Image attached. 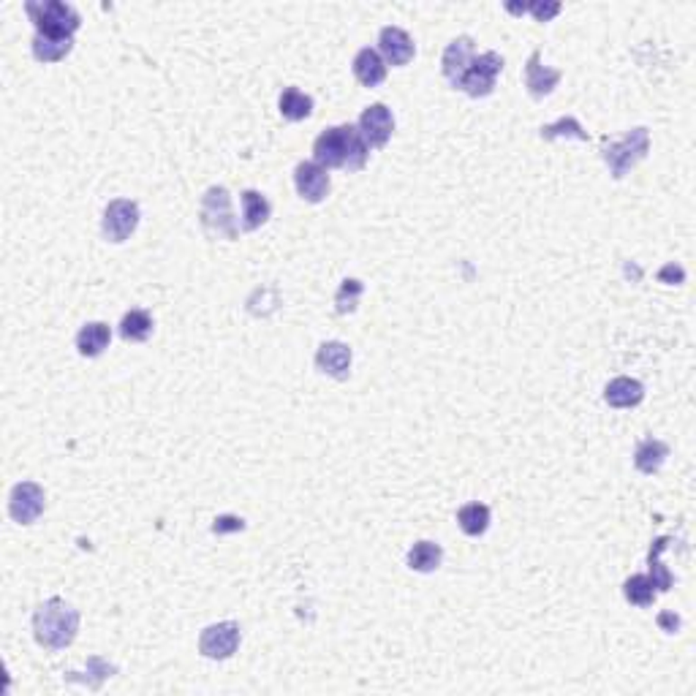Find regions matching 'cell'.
Returning <instances> with one entry per match:
<instances>
[{
	"instance_id": "1",
	"label": "cell",
	"mask_w": 696,
	"mask_h": 696,
	"mask_svg": "<svg viewBox=\"0 0 696 696\" xmlns=\"http://www.w3.org/2000/svg\"><path fill=\"white\" fill-rule=\"evenodd\" d=\"M367 153H370V148L362 139L359 128H354V125L327 128L313 145V161L324 169L359 172L367 164Z\"/></svg>"
},
{
	"instance_id": "2",
	"label": "cell",
	"mask_w": 696,
	"mask_h": 696,
	"mask_svg": "<svg viewBox=\"0 0 696 696\" xmlns=\"http://www.w3.org/2000/svg\"><path fill=\"white\" fill-rule=\"evenodd\" d=\"M36 642L47 650H66L79 631V612L63 599L44 601L33 615Z\"/></svg>"
},
{
	"instance_id": "3",
	"label": "cell",
	"mask_w": 696,
	"mask_h": 696,
	"mask_svg": "<svg viewBox=\"0 0 696 696\" xmlns=\"http://www.w3.org/2000/svg\"><path fill=\"white\" fill-rule=\"evenodd\" d=\"M28 17L36 25V36H47V39H74V33L82 25V17L77 14L74 6L60 4V0H44V4H25Z\"/></svg>"
},
{
	"instance_id": "4",
	"label": "cell",
	"mask_w": 696,
	"mask_h": 696,
	"mask_svg": "<svg viewBox=\"0 0 696 696\" xmlns=\"http://www.w3.org/2000/svg\"><path fill=\"white\" fill-rule=\"evenodd\" d=\"M650 150V133L647 128H634L628 131L623 139H618V142H610V139H604L601 145V158L604 164L610 167L612 177L615 180H623Z\"/></svg>"
},
{
	"instance_id": "5",
	"label": "cell",
	"mask_w": 696,
	"mask_h": 696,
	"mask_svg": "<svg viewBox=\"0 0 696 696\" xmlns=\"http://www.w3.org/2000/svg\"><path fill=\"white\" fill-rule=\"evenodd\" d=\"M202 226L210 237L237 240L240 226L231 215V199L226 188H210L202 199Z\"/></svg>"
},
{
	"instance_id": "6",
	"label": "cell",
	"mask_w": 696,
	"mask_h": 696,
	"mask_svg": "<svg viewBox=\"0 0 696 696\" xmlns=\"http://www.w3.org/2000/svg\"><path fill=\"white\" fill-rule=\"evenodd\" d=\"M503 71V58L498 52H484L479 58H474L471 68L466 71V77L460 79V90L468 93L471 98H484L495 90V82Z\"/></svg>"
},
{
	"instance_id": "7",
	"label": "cell",
	"mask_w": 696,
	"mask_h": 696,
	"mask_svg": "<svg viewBox=\"0 0 696 696\" xmlns=\"http://www.w3.org/2000/svg\"><path fill=\"white\" fill-rule=\"evenodd\" d=\"M139 226V204L131 199H114L104 210L101 231L109 242H125Z\"/></svg>"
},
{
	"instance_id": "8",
	"label": "cell",
	"mask_w": 696,
	"mask_h": 696,
	"mask_svg": "<svg viewBox=\"0 0 696 696\" xmlns=\"http://www.w3.org/2000/svg\"><path fill=\"white\" fill-rule=\"evenodd\" d=\"M240 647V626L234 620H223L215 626H207L199 637V650L204 658L212 661H223L229 655H234Z\"/></svg>"
},
{
	"instance_id": "9",
	"label": "cell",
	"mask_w": 696,
	"mask_h": 696,
	"mask_svg": "<svg viewBox=\"0 0 696 696\" xmlns=\"http://www.w3.org/2000/svg\"><path fill=\"white\" fill-rule=\"evenodd\" d=\"M44 490L36 482H20L12 490L9 498V514L20 522V525H31L41 517L44 511Z\"/></svg>"
},
{
	"instance_id": "10",
	"label": "cell",
	"mask_w": 696,
	"mask_h": 696,
	"mask_svg": "<svg viewBox=\"0 0 696 696\" xmlns=\"http://www.w3.org/2000/svg\"><path fill=\"white\" fill-rule=\"evenodd\" d=\"M394 131V117L389 112V106L384 104H373L362 112L359 117V133L367 142V148H384L389 142V136Z\"/></svg>"
},
{
	"instance_id": "11",
	"label": "cell",
	"mask_w": 696,
	"mask_h": 696,
	"mask_svg": "<svg viewBox=\"0 0 696 696\" xmlns=\"http://www.w3.org/2000/svg\"><path fill=\"white\" fill-rule=\"evenodd\" d=\"M294 185H297V194L311 202V204H319L327 199L330 194V175L324 167H319L316 161H303L297 164L294 169Z\"/></svg>"
},
{
	"instance_id": "12",
	"label": "cell",
	"mask_w": 696,
	"mask_h": 696,
	"mask_svg": "<svg viewBox=\"0 0 696 696\" xmlns=\"http://www.w3.org/2000/svg\"><path fill=\"white\" fill-rule=\"evenodd\" d=\"M474 58H476L474 39H471V36H460V39H455V41L447 47L444 60H441V66H444V77L457 87V85H460V79L466 77V71L471 68Z\"/></svg>"
},
{
	"instance_id": "13",
	"label": "cell",
	"mask_w": 696,
	"mask_h": 696,
	"mask_svg": "<svg viewBox=\"0 0 696 696\" xmlns=\"http://www.w3.org/2000/svg\"><path fill=\"white\" fill-rule=\"evenodd\" d=\"M378 50L384 55V60L389 66H405L413 60L416 55V47H413V39L402 31V28H384L381 36H378Z\"/></svg>"
},
{
	"instance_id": "14",
	"label": "cell",
	"mask_w": 696,
	"mask_h": 696,
	"mask_svg": "<svg viewBox=\"0 0 696 696\" xmlns=\"http://www.w3.org/2000/svg\"><path fill=\"white\" fill-rule=\"evenodd\" d=\"M351 348L346 346V343H340V340H330V343H324L321 348H319V354H316V365H319V370L321 373H327V375H332V378H338V381H346L348 378V373H351Z\"/></svg>"
},
{
	"instance_id": "15",
	"label": "cell",
	"mask_w": 696,
	"mask_h": 696,
	"mask_svg": "<svg viewBox=\"0 0 696 696\" xmlns=\"http://www.w3.org/2000/svg\"><path fill=\"white\" fill-rule=\"evenodd\" d=\"M558 82H561V71L541 66V52L536 50L528 58V66H525V87H528V93L533 98H544V95H549L555 87H558Z\"/></svg>"
},
{
	"instance_id": "16",
	"label": "cell",
	"mask_w": 696,
	"mask_h": 696,
	"mask_svg": "<svg viewBox=\"0 0 696 696\" xmlns=\"http://www.w3.org/2000/svg\"><path fill=\"white\" fill-rule=\"evenodd\" d=\"M642 397H645V386L637 378H626V375L612 378L604 389V400L612 408H634L642 402Z\"/></svg>"
},
{
	"instance_id": "17",
	"label": "cell",
	"mask_w": 696,
	"mask_h": 696,
	"mask_svg": "<svg viewBox=\"0 0 696 696\" xmlns=\"http://www.w3.org/2000/svg\"><path fill=\"white\" fill-rule=\"evenodd\" d=\"M354 77H357L365 87L381 85V82L386 79V63H384V58H381L375 50H370V47L359 50L357 58H354Z\"/></svg>"
},
{
	"instance_id": "18",
	"label": "cell",
	"mask_w": 696,
	"mask_h": 696,
	"mask_svg": "<svg viewBox=\"0 0 696 696\" xmlns=\"http://www.w3.org/2000/svg\"><path fill=\"white\" fill-rule=\"evenodd\" d=\"M109 340H112L109 324H104V321H90V324H85V327L79 330V335H77V348H79L82 357L95 359V357H101V354L109 348Z\"/></svg>"
},
{
	"instance_id": "19",
	"label": "cell",
	"mask_w": 696,
	"mask_h": 696,
	"mask_svg": "<svg viewBox=\"0 0 696 696\" xmlns=\"http://www.w3.org/2000/svg\"><path fill=\"white\" fill-rule=\"evenodd\" d=\"M269 202L264 194L258 191H245L242 194V229L245 231H256L258 226H264L269 221Z\"/></svg>"
},
{
	"instance_id": "20",
	"label": "cell",
	"mask_w": 696,
	"mask_h": 696,
	"mask_svg": "<svg viewBox=\"0 0 696 696\" xmlns=\"http://www.w3.org/2000/svg\"><path fill=\"white\" fill-rule=\"evenodd\" d=\"M666 457H669V447L664 444V441H655V438H647V441H642L639 447H637V452H634V466L642 471V474H658L661 471V466L666 463Z\"/></svg>"
},
{
	"instance_id": "21",
	"label": "cell",
	"mask_w": 696,
	"mask_h": 696,
	"mask_svg": "<svg viewBox=\"0 0 696 696\" xmlns=\"http://www.w3.org/2000/svg\"><path fill=\"white\" fill-rule=\"evenodd\" d=\"M441 561H444V549L433 541H420V544H413L411 552H408V566L413 572H422V574L436 572L441 566Z\"/></svg>"
},
{
	"instance_id": "22",
	"label": "cell",
	"mask_w": 696,
	"mask_h": 696,
	"mask_svg": "<svg viewBox=\"0 0 696 696\" xmlns=\"http://www.w3.org/2000/svg\"><path fill=\"white\" fill-rule=\"evenodd\" d=\"M153 335V316L148 311H128L120 321V338L128 343H145Z\"/></svg>"
},
{
	"instance_id": "23",
	"label": "cell",
	"mask_w": 696,
	"mask_h": 696,
	"mask_svg": "<svg viewBox=\"0 0 696 696\" xmlns=\"http://www.w3.org/2000/svg\"><path fill=\"white\" fill-rule=\"evenodd\" d=\"M277 106H281V114L292 122H300L305 117L313 114V98L297 87H286L281 93V101H277Z\"/></svg>"
},
{
	"instance_id": "24",
	"label": "cell",
	"mask_w": 696,
	"mask_h": 696,
	"mask_svg": "<svg viewBox=\"0 0 696 696\" xmlns=\"http://www.w3.org/2000/svg\"><path fill=\"white\" fill-rule=\"evenodd\" d=\"M457 522L463 528V533L468 536H482L490 528V509L484 503H466L457 511Z\"/></svg>"
},
{
	"instance_id": "25",
	"label": "cell",
	"mask_w": 696,
	"mask_h": 696,
	"mask_svg": "<svg viewBox=\"0 0 696 696\" xmlns=\"http://www.w3.org/2000/svg\"><path fill=\"white\" fill-rule=\"evenodd\" d=\"M71 50H74V39H47V36H36L33 39V55L41 63H58Z\"/></svg>"
},
{
	"instance_id": "26",
	"label": "cell",
	"mask_w": 696,
	"mask_h": 696,
	"mask_svg": "<svg viewBox=\"0 0 696 696\" xmlns=\"http://www.w3.org/2000/svg\"><path fill=\"white\" fill-rule=\"evenodd\" d=\"M623 596H626V601L634 604V607H650V604L655 601V585L650 583V577L634 574V577L626 580Z\"/></svg>"
},
{
	"instance_id": "27",
	"label": "cell",
	"mask_w": 696,
	"mask_h": 696,
	"mask_svg": "<svg viewBox=\"0 0 696 696\" xmlns=\"http://www.w3.org/2000/svg\"><path fill=\"white\" fill-rule=\"evenodd\" d=\"M666 544H669L666 536L655 538L653 547H650V558H647V564H650V583H653L655 591H661V593H666V591L672 588V574H669V572L664 569V564H661V552L666 549Z\"/></svg>"
},
{
	"instance_id": "28",
	"label": "cell",
	"mask_w": 696,
	"mask_h": 696,
	"mask_svg": "<svg viewBox=\"0 0 696 696\" xmlns=\"http://www.w3.org/2000/svg\"><path fill=\"white\" fill-rule=\"evenodd\" d=\"M362 292H365L362 281H357V277H346L343 286H340V289H338V294H335V311H338L340 316L354 313V311H357V305H359Z\"/></svg>"
},
{
	"instance_id": "29",
	"label": "cell",
	"mask_w": 696,
	"mask_h": 696,
	"mask_svg": "<svg viewBox=\"0 0 696 696\" xmlns=\"http://www.w3.org/2000/svg\"><path fill=\"white\" fill-rule=\"evenodd\" d=\"M561 136H574V139H580V142H588V131L574 117H564L558 122L541 128V139H547V142H552V139H561Z\"/></svg>"
},
{
	"instance_id": "30",
	"label": "cell",
	"mask_w": 696,
	"mask_h": 696,
	"mask_svg": "<svg viewBox=\"0 0 696 696\" xmlns=\"http://www.w3.org/2000/svg\"><path fill=\"white\" fill-rule=\"evenodd\" d=\"M509 12H514V14L530 12L538 23H549L555 14L561 12V4H525V6H509Z\"/></svg>"
},
{
	"instance_id": "31",
	"label": "cell",
	"mask_w": 696,
	"mask_h": 696,
	"mask_svg": "<svg viewBox=\"0 0 696 696\" xmlns=\"http://www.w3.org/2000/svg\"><path fill=\"white\" fill-rule=\"evenodd\" d=\"M245 528V522L240 520V517H221V520H215V525H212V533H226V530H242Z\"/></svg>"
},
{
	"instance_id": "32",
	"label": "cell",
	"mask_w": 696,
	"mask_h": 696,
	"mask_svg": "<svg viewBox=\"0 0 696 696\" xmlns=\"http://www.w3.org/2000/svg\"><path fill=\"white\" fill-rule=\"evenodd\" d=\"M658 277H661V281H682V269L680 267H674V264H666L661 272H658Z\"/></svg>"
},
{
	"instance_id": "33",
	"label": "cell",
	"mask_w": 696,
	"mask_h": 696,
	"mask_svg": "<svg viewBox=\"0 0 696 696\" xmlns=\"http://www.w3.org/2000/svg\"><path fill=\"white\" fill-rule=\"evenodd\" d=\"M658 623H661V628L664 631H677V626H680V618H674L672 612H664V615H658Z\"/></svg>"
}]
</instances>
